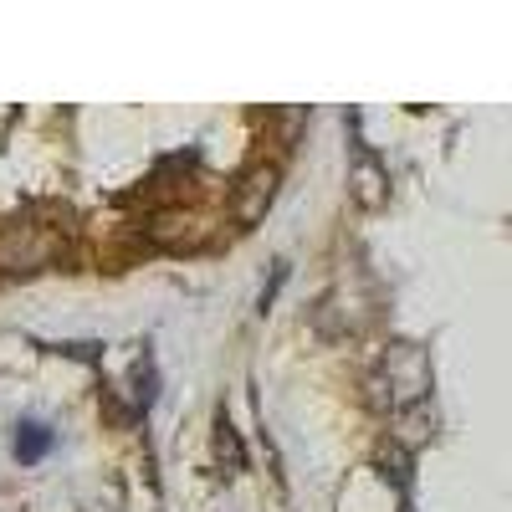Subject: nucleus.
<instances>
[{"mask_svg":"<svg viewBox=\"0 0 512 512\" xmlns=\"http://www.w3.org/2000/svg\"><path fill=\"white\" fill-rule=\"evenodd\" d=\"M57 256H62V246L47 226H16L0 236V267L6 272H36V267L57 262Z\"/></svg>","mask_w":512,"mask_h":512,"instance_id":"obj_1","label":"nucleus"},{"mask_svg":"<svg viewBox=\"0 0 512 512\" xmlns=\"http://www.w3.org/2000/svg\"><path fill=\"white\" fill-rule=\"evenodd\" d=\"M384 384L395 390V400H425V390H431V359H425V349L415 344H395L390 359H384Z\"/></svg>","mask_w":512,"mask_h":512,"instance_id":"obj_2","label":"nucleus"},{"mask_svg":"<svg viewBox=\"0 0 512 512\" xmlns=\"http://www.w3.org/2000/svg\"><path fill=\"white\" fill-rule=\"evenodd\" d=\"M277 180H282V175H277L272 164H256L251 175L241 180V190H236V221H241V226H256V221L267 216V205L277 200Z\"/></svg>","mask_w":512,"mask_h":512,"instance_id":"obj_3","label":"nucleus"},{"mask_svg":"<svg viewBox=\"0 0 512 512\" xmlns=\"http://www.w3.org/2000/svg\"><path fill=\"white\" fill-rule=\"evenodd\" d=\"M354 190H359L364 205H379L384 200V175H379V169H369V164H359L354 169Z\"/></svg>","mask_w":512,"mask_h":512,"instance_id":"obj_4","label":"nucleus"},{"mask_svg":"<svg viewBox=\"0 0 512 512\" xmlns=\"http://www.w3.org/2000/svg\"><path fill=\"white\" fill-rule=\"evenodd\" d=\"M47 446H52V436L41 431V425H21V436H16V456H21V461H36Z\"/></svg>","mask_w":512,"mask_h":512,"instance_id":"obj_5","label":"nucleus"},{"mask_svg":"<svg viewBox=\"0 0 512 512\" xmlns=\"http://www.w3.org/2000/svg\"><path fill=\"white\" fill-rule=\"evenodd\" d=\"M216 441H221V456H226V472H241V441H236V431H231V420L216 425Z\"/></svg>","mask_w":512,"mask_h":512,"instance_id":"obj_6","label":"nucleus"}]
</instances>
